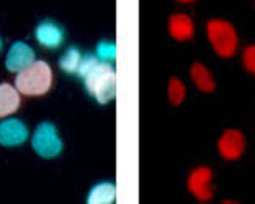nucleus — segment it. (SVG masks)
<instances>
[{
    "mask_svg": "<svg viewBox=\"0 0 255 204\" xmlns=\"http://www.w3.org/2000/svg\"><path fill=\"white\" fill-rule=\"evenodd\" d=\"M177 2H181V3H191V2H196V0H177Z\"/></svg>",
    "mask_w": 255,
    "mask_h": 204,
    "instance_id": "18",
    "label": "nucleus"
},
{
    "mask_svg": "<svg viewBox=\"0 0 255 204\" xmlns=\"http://www.w3.org/2000/svg\"><path fill=\"white\" fill-rule=\"evenodd\" d=\"M207 38L212 50L221 58H231L237 53L239 35L236 27L224 18H212L207 23Z\"/></svg>",
    "mask_w": 255,
    "mask_h": 204,
    "instance_id": "3",
    "label": "nucleus"
},
{
    "mask_svg": "<svg viewBox=\"0 0 255 204\" xmlns=\"http://www.w3.org/2000/svg\"><path fill=\"white\" fill-rule=\"evenodd\" d=\"M242 65L249 73L255 75V45H249L242 52Z\"/></svg>",
    "mask_w": 255,
    "mask_h": 204,
    "instance_id": "17",
    "label": "nucleus"
},
{
    "mask_svg": "<svg viewBox=\"0 0 255 204\" xmlns=\"http://www.w3.org/2000/svg\"><path fill=\"white\" fill-rule=\"evenodd\" d=\"M187 190L199 201H209L214 196L212 171L207 166H197L187 178Z\"/></svg>",
    "mask_w": 255,
    "mask_h": 204,
    "instance_id": "5",
    "label": "nucleus"
},
{
    "mask_svg": "<svg viewBox=\"0 0 255 204\" xmlns=\"http://www.w3.org/2000/svg\"><path fill=\"white\" fill-rule=\"evenodd\" d=\"M20 106L18 90L8 83H0V118L15 113Z\"/></svg>",
    "mask_w": 255,
    "mask_h": 204,
    "instance_id": "12",
    "label": "nucleus"
},
{
    "mask_svg": "<svg viewBox=\"0 0 255 204\" xmlns=\"http://www.w3.org/2000/svg\"><path fill=\"white\" fill-rule=\"evenodd\" d=\"M33 62H35V52L32 50V47L23 42H15L12 45V48L8 50L7 58H5V67L8 68V71L20 73L25 68H28Z\"/></svg>",
    "mask_w": 255,
    "mask_h": 204,
    "instance_id": "7",
    "label": "nucleus"
},
{
    "mask_svg": "<svg viewBox=\"0 0 255 204\" xmlns=\"http://www.w3.org/2000/svg\"><path fill=\"white\" fill-rule=\"evenodd\" d=\"M217 151L227 161L239 160L246 151V136L239 130H226L217 140Z\"/></svg>",
    "mask_w": 255,
    "mask_h": 204,
    "instance_id": "6",
    "label": "nucleus"
},
{
    "mask_svg": "<svg viewBox=\"0 0 255 204\" xmlns=\"http://www.w3.org/2000/svg\"><path fill=\"white\" fill-rule=\"evenodd\" d=\"M80 63H81V53H80V50L75 47L66 50L63 53V57L60 58V62H58L60 68L66 71V73H75V71L78 73Z\"/></svg>",
    "mask_w": 255,
    "mask_h": 204,
    "instance_id": "14",
    "label": "nucleus"
},
{
    "mask_svg": "<svg viewBox=\"0 0 255 204\" xmlns=\"http://www.w3.org/2000/svg\"><path fill=\"white\" fill-rule=\"evenodd\" d=\"M0 50H2V38H0Z\"/></svg>",
    "mask_w": 255,
    "mask_h": 204,
    "instance_id": "19",
    "label": "nucleus"
},
{
    "mask_svg": "<svg viewBox=\"0 0 255 204\" xmlns=\"http://www.w3.org/2000/svg\"><path fill=\"white\" fill-rule=\"evenodd\" d=\"M28 130L25 123L17 118H8L0 123V145L18 146L27 141Z\"/></svg>",
    "mask_w": 255,
    "mask_h": 204,
    "instance_id": "8",
    "label": "nucleus"
},
{
    "mask_svg": "<svg viewBox=\"0 0 255 204\" xmlns=\"http://www.w3.org/2000/svg\"><path fill=\"white\" fill-rule=\"evenodd\" d=\"M78 75L85 81V88L100 105L110 103L116 93V75L110 63L103 62L98 57L86 55L81 58Z\"/></svg>",
    "mask_w": 255,
    "mask_h": 204,
    "instance_id": "1",
    "label": "nucleus"
},
{
    "mask_svg": "<svg viewBox=\"0 0 255 204\" xmlns=\"http://www.w3.org/2000/svg\"><path fill=\"white\" fill-rule=\"evenodd\" d=\"M196 27L187 13H174L169 18V35L176 42H187L194 37Z\"/></svg>",
    "mask_w": 255,
    "mask_h": 204,
    "instance_id": "9",
    "label": "nucleus"
},
{
    "mask_svg": "<svg viewBox=\"0 0 255 204\" xmlns=\"http://www.w3.org/2000/svg\"><path fill=\"white\" fill-rule=\"evenodd\" d=\"M53 71L50 65L43 60L33 62L28 68L20 71L15 78V86L22 95L27 96H40L45 95L52 88Z\"/></svg>",
    "mask_w": 255,
    "mask_h": 204,
    "instance_id": "2",
    "label": "nucleus"
},
{
    "mask_svg": "<svg viewBox=\"0 0 255 204\" xmlns=\"http://www.w3.org/2000/svg\"><path fill=\"white\" fill-rule=\"evenodd\" d=\"M189 76L196 88L202 93H212L216 90V80L212 71L202 63H192L189 68Z\"/></svg>",
    "mask_w": 255,
    "mask_h": 204,
    "instance_id": "11",
    "label": "nucleus"
},
{
    "mask_svg": "<svg viewBox=\"0 0 255 204\" xmlns=\"http://www.w3.org/2000/svg\"><path fill=\"white\" fill-rule=\"evenodd\" d=\"M186 93H187V90H186L184 81L172 76L169 80V85H167V98H169L171 105L179 106L182 101L186 100Z\"/></svg>",
    "mask_w": 255,
    "mask_h": 204,
    "instance_id": "15",
    "label": "nucleus"
},
{
    "mask_svg": "<svg viewBox=\"0 0 255 204\" xmlns=\"http://www.w3.org/2000/svg\"><path fill=\"white\" fill-rule=\"evenodd\" d=\"M32 146L35 153L42 158H55L63 150V143L58 138L57 128H55L53 123H48V121H43L37 126L32 138Z\"/></svg>",
    "mask_w": 255,
    "mask_h": 204,
    "instance_id": "4",
    "label": "nucleus"
},
{
    "mask_svg": "<svg viewBox=\"0 0 255 204\" xmlns=\"http://www.w3.org/2000/svg\"><path fill=\"white\" fill-rule=\"evenodd\" d=\"M35 37H37L38 43L43 45L45 48H58L63 43V30L58 27L55 22H42L35 30Z\"/></svg>",
    "mask_w": 255,
    "mask_h": 204,
    "instance_id": "10",
    "label": "nucleus"
},
{
    "mask_svg": "<svg viewBox=\"0 0 255 204\" xmlns=\"http://www.w3.org/2000/svg\"><path fill=\"white\" fill-rule=\"evenodd\" d=\"M116 198V188L113 183H100L91 188L86 203L88 204H110Z\"/></svg>",
    "mask_w": 255,
    "mask_h": 204,
    "instance_id": "13",
    "label": "nucleus"
},
{
    "mask_svg": "<svg viewBox=\"0 0 255 204\" xmlns=\"http://www.w3.org/2000/svg\"><path fill=\"white\" fill-rule=\"evenodd\" d=\"M96 57L103 62H111L116 57V47L115 43L110 42H100L98 47H96Z\"/></svg>",
    "mask_w": 255,
    "mask_h": 204,
    "instance_id": "16",
    "label": "nucleus"
}]
</instances>
